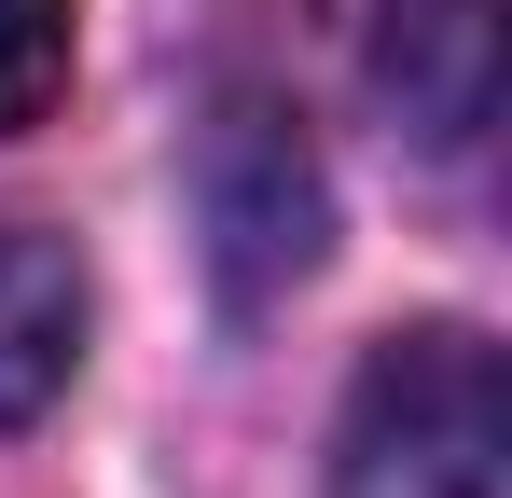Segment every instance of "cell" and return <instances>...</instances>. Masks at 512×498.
<instances>
[{
    "mask_svg": "<svg viewBox=\"0 0 512 498\" xmlns=\"http://www.w3.org/2000/svg\"><path fill=\"white\" fill-rule=\"evenodd\" d=\"M374 83L429 153H471L499 125V0H374Z\"/></svg>",
    "mask_w": 512,
    "mask_h": 498,
    "instance_id": "3",
    "label": "cell"
},
{
    "mask_svg": "<svg viewBox=\"0 0 512 498\" xmlns=\"http://www.w3.org/2000/svg\"><path fill=\"white\" fill-rule=\"evenodd\" d=\"M194 194H208V249H222V291H236V305L291 291V277L319 263V153L291 139L277 97H222Z\"/></svg>",
    "mask_w": 512,
    "mask_h": 498,
    "instance_id": "2",
    "label": "cell"
},
{
    "mask_svg": "<svg viewBox=\"0 0 512 498\" xmlns=\"http://www.w3.org/2000/svg\"><path fill=\"white\" fill-rule=\"evenodd\" d=\"M512 402H499V346L471 319H416L388 332L346 388L333 429V498H512Z\"/></svg>",
    "mask_w": 512,
    "mask_h": 498,
    "instance_id": "1",
    "label": "cell"
},
{
    "mask_svg": "<svg viewBox=\"0 0 512 498\" xmlns=\"http://www.w3.org/2000/svg\"><path fill=\"white\" fill-rule=\"evenodd\" d=\"M70 97V0H0V139Z\"/></svg>",
    "mask_w": 512,
    "mask_h": 498,
    "instance_id": "5",
    "label": "cell"
},
{
    "mask_svg": "<svg viewBox=\"0 0 512 498\" xmlns=\"http://www.w3.org/2000/svg\"><path fill=\"white\" fill-rule=\"evenodd\" d=\"M70 374H84V263L42 222H0V429L56 415Z\"/></svg>",
    "mask_w": 512,
    "mask_h": 498,
    "instance_id": "4",
    "label": "cell"
}]
</instances>
